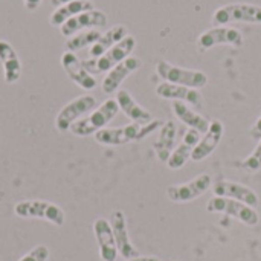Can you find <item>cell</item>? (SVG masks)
I'll use <instances>...</instances> for the list:
<instances>
[{
  "label": "cell",
  "instance_id": "15",
  "mask_svg": "<svg viewBox=\"0 0 261 261\" xmlns=\"http://www.w3.org/2000/svg\"><path fill=\"white\" fill-rule=\"evenodd\" d=\"M110 226L113 231V237L118 246V252L121 254V257H124L125 260H132L139 257L138 249L133 246L130 236H128V229H127V219L125 214L119 210L113 211L110 216Z\"/></svg>",
  "mask_w": 261,
  "mask_h": 261
},
{
  "label": "cell",
  "instance_id": "3",
  "mask_svg": "<svg viewBox=\"0 0 261 261\" xmlns=\"http://www.w3.org/2000/svg\"><path fill=\"white\" fill-rule=\"evenodd\" d=\"M14 214L20 219L46 220L54 226H63L66 222L64 211L57 203L47 200H21L15 203Z\"/></svg>",
  "mask_w": 261,
  "mask_h": 261
},
{
  "label": "cell",
  "instance_id": "23",
  "mask_svg": "<svg viewBox=\"0 0 261 261\" xmlns=\"http://www.w3.org/2000/svg\"><path fill=\"white\" fill-rule=\"evenodd\" d=\"M90 9H95V5L92 0H75V2L61 5L50 14L49 24L54 28H61L69 18H72L81 12L90 11Z\"/></svg>",
  "mask_w": 261,
  "mask_h": 261
},
{
  "label": "cell",
  "instance_id": "10",
  "mask_svg": "<svg viewBox=\"0 0 261 261\" xmlns=\"http://www.w3.org/2000/svg\"><path fill=\"white\" fill-rule=\"evenodd\" d=\"M219 44L240 47L243 44V34L231 26H214L211 29H206L197 38V46L200 50H208Z\"/></svg>",
  "mask_w": 261,
  "mask_h": 261
},
{
  "label": "cell",
  "instance_id": "9",
  "mask_svg": "<svg viewBox=\"0 0 261 261\" xmlns=\"http://www.w3.org/2000/svg\"><path fill=\"white\" fill-rule=\"evenodd\" d=\"M213 185V179L210 174H199L190 182L179 184V185H170L167 188V197L174 203H187L191 202L202 194H205Z\"/></svg>",
  "mask_w": 261,
  "mask_h": 261
},
{
  "label": "cell",
  "instance_id": "24",
  "mask_svg": "<svg viewBox=\"0 0 261 261\" xmlns=\"http://www.w3.org/2000/svg\"><path fill=\"white\" fill-rule=\"evenodd\" d=\"M171 109H173V113L176 115V118L180 122H184L185 125H188L193 130H197L199 133H206V130H208L211 122L205 116H202L200 113H197L191 107H188L187 102L173 101L171 102Z\"/></svg>",
  "mask_w": 261,
  "mask_h": 261
},
{
  "label": "cell",
  "instance_id": "22",
  "mask_svg": "<svg viewBox=\"0 0 261 261\" xmlns=\"http://www.w3.org/2000/svg\"><path fill=\"white\" fill-rule=\"evenodd\" d=\"M176 136H177L176 122H173V121L164 122V125L161 127V133H159L158 139L153 142V150H154V153L161 162L167 164L170 156L173 154L174 145H176Z\"/></svg>",
  "mask_w": 261,
  "mask_h": 261
},
{
  "label": "cell",
  "instance_id": "33",
  "mask_svg": "<svg viewBox=\"0 0 261 261\" xmlns=\"http://www.w3.org/2000/svg\"><path fill=\"white\" fill-rule=\"evenodd\" d=\"M176 261H179V260H176Z\"/></svg>",
  "mask_w": 261,
  "mask_h": 261
},
{
  "label": "cell",
  "instance_id": "17",
  "mask_svg": "<svg viewBox=\"0 0 261 261\" xmlns=\"http://www.w3.org/2000/svg\"><path fill=\"white\" fill-rule=\"evenodd\" d=\"M223 135H225V125H223V122L219 121V119L211 121V124H210L206 133L203 135V138H202V139L199 141V144L196 145V148H194V151H193V154H191V161H194V162H202V161H205L208 156H211V154L216 151V148L219 147V144H220Z\"/></svg>",
  "mask_w": 261,
  "mask_h": 261
},
{
  "label": "cell",
  "instance_id": "7",
  "mask_svg": "<svg viewBox=\"0 0 261 261\" xmlns=\"http://www.w3.org/2000/svg\"><path fill=\"white\" fill-rule=\"evenodd\" d=\"M206 211L208 213H220V214H226L229 217H234L237 220H240L242 223H245L246 226H257L258 222H260V216L258 213L239 202V200H234V199H228V197H213L208 200L206 203Z\"/></svg>",
  "mask_w": 261,
  "mask_h": 261
},
{
  "label": "cell",
  "instance_id": "32",
  "mask_svg": "<svg viewBox=\"0 0 261 261\" xmlns=\"http://www.w3.org/2000/svg\"><path fill=\"white\" fill-rule=\"evenodd\" d=\"M70 2H75V0H50V3L54 5V6H61V5H66V3H70Z\"/></svg>",
  "mask_w": 261,
  "mask_h": 261
},
{
  "label": "cell",
  "instance_id": "25",
  "mask_svg": "<svg viewBox=\"0 0 261 261\" xmlns=\"http://www.w3.org/2000/svg\"><path fill=\"white\" fill-rule=\"evenodd\" d=\"M127 35H128V31H127V28H125L124 24H116V26L110 28L107 32H104V34L98 38V41H96L93 46H90L89 55H90L92 58L101 57L102 54H106L109 49H112L115 44H118V43H119L122 38H125Z\"/></svg>",
  "mask_w": 261,
  "mask_h": 261
},
{
  "label": "cell",
  "instance_id": "30",
  "mask_svg": "<svg viewBox=\"0 0 261 261\" xmlns=\"http://www.w3.org/2000/svg\"><path fill=\"white\" fill-rule=\"evenodd\" d=\"M23 3L28 11H35L41 5V0H23Z\"/></svg>",
  "mask_w": 261,
  "mask_h": 261
},
{
  "label": "cell",
  "instance_id": "8",
  "mask_svg": "<svg viewBox=\"0 0 261 261\" xmlns=\"http://www.w3.org/2000/svg\"><path fill=\"white\" fill-rule=\"evenodd\" d=\"M96 109V98L92 95H81L67 102L55 118V128L58 132H67L72 124L80 121L87 113Z\"/></svg>",
  "mask_w": 261,
  "mask_h": 261
},
{
  "label": "cell",
  "instance_id": "28",
  "mask_svg": "<svg viewBox=\"0 0 261 261\" xmlns=\"http://www.w3.org/2000/svg\"><path fill=\"white\" fill-rule=\"evenodd\" d=\"M50 255V251L44 245H38L34 249H31L26 255H23L18 261H47Z\"/></svg>",
  "mask_w": 261,
  "mask_h": 261
},
{
  "label": "cell",
  "instance_id": "18",
  "mask_svg": "<svg viewBox=\"0 0 261 261\" xmlns=\"http://www.w3.org/2000/svg\"><path fill=\"white\" fill-rule=\"evenodd\" d=\"M93 234L99 249V258L102 261H115L118 258V246L113 237L110 222L106 219H96L93 222Z\"/></svg>",
  "mask_w": 261,
  "mask_h": 261
},
{
  "label": "cell",
  "instance_id": "13",
  "mask_svg": "<svg viewBox=\"0 0 261 261\" xmlns=\"http://www.w3.org/2000/svg\"><path fill=\"white\" fill-rule=\"evenodd\" d=\"M213 193L219 197H228V199H234L239 200L251 208H257L260 200L257 193L239 182H232V180H219L213 185Z\"/></svg>",
  "mask_w": 261,
  "mask_h": 261
},
{
  "label": "cell",
  "instance_id": "6",
  "mask_svg": "<svg viewBox=\"0 0 261 261\" xmlns=\"http://www.w3.org/2000/svg\"><path fill=\"white\" fill-rule=\"evenodd\" d=\"M261 23V6L254 3H229L220 6L213 14V23L225 26L229 23Z\"/></svg>",
  "mask_w": 261,
  "mask_h": 261
},
{
  "label": "cell",
  "instance_id": "11",
  "mask_svg": "<svg viewBox=\"0 0 261 261\" xmlns=\"http://www.w3.org/2000/svg\"><path fill=\"white\" fill-rule=\"evenodd\" d=\"M107 24V15L106 12L99 9H90L86 12H81L72 18H69L61 28L60 32L63 37L70 38L72 35L86 31V29H99Z\"/></svg>",
  "mask_w": 261,
  "mask_h": 261
},
{
  "label": "cell",
  "instance_id": "21",
  "mask_svg": "<svg viewBox=\"0 0 261 261\" xmlns=\"http://www.w3.org/2000/svg\"><path fill=\"white\" fill-rule=\"evenodd\" d=\"M199 141H200V133L197 130L190 128L185 133V136H184L182 142L179 144V147H176L173 154L170 156V159L167 162L168 168H171V170L182 168L188 162V159H191V154H193L196 145L199 144Z\"/></svg>",
  "mask_w": 261,
  "mask_h": 261
},
{
  "label": "cell",
  "instance_id": "20",
  "mask_svg": "<svg viewBox=\"0 0 261 261\" xmlns=\"http://www.w3.org/2000/svg\"><path fill=\"white\" fill-rule=\"evenodd\" d=\"M0 63L3 66V76L6 84H14L21 76V61L14 46L6 40H0Z\"/></svg>",
  "mask_w": 261,
  "mask_h": 261
},
{
  "label": "cell",
  "instance_id": "2",
  "mask_svg": "<svg viewBox=\"0 0 261 261\" xmlns=\"http://www.w3.org/2000/svg\"><path fill=\"white\" fill-rule=\"evenodd\" d=\"M118 113H119V106H118L116 99H107L98 109H95L92 113H89L87 116H84L80 121H76L75 124H72L69 132L80 138L96 135L99 130L106 128V125Z\"/></svg>",
  "mask_w": 261,
  "mask_h": 261
},
{
  "label": "cell",
  "instance_id": "1",
  "mask_svg": "<svg viewBox=\"0 0 261 261\" xmlns=\"http://www.w3.org/2000/svg\"><path fill=\"white\" fill-rule=\"evenodd\" d=\"M164 125L162 121L153 119L148 124H128L116 128H102L95 135V141L101 145H125L135 141H142Z\"/></svg>",
  "mask_w": 261,
  "mask_h": 261
},
{
  "label": "cell",
  "instance_id": "12",
  "mask_svg": "<svg viewBox=\"0 0 261 261\" xmlns=\"http://www.w3.org/2000/svg\"><path fill=\"white\" fill-rule=\"evenodd\" d=\"M141 66H142L141 58L133 57V55H130L128 58H125V60L121 61L119 64H116V66H115L113 69H110V70L107 72V75L104 76L102 84H101L102 92H104L106 95H112V93L118 92L119 87H121V84L124 83V80L128 78V76H130L133 72H136L138 69H141Z\"/></svg>",
  "mask_w": 261,
  "mask_h": 261
},
{
  "label": "cell",
  "instance_id": "19",
  "mask_svg": "<svg viewBox=\"0 0 261 261\" xmlns=\"http://www.w3.org/2000/svg\"><path fill=\"white\" fill-rule=\"evenodd\" d=\"M116 102L119 106V110L130 121H133L136 124H148L153 121V115L147 109H144L141 104H138L128 90H125V89L118 90L116 92Z\"/></svg>",
  "mask_w": 261,
  "mask_h": 261
},
{
  "label": "cell",
  "instance_id": "16",
  "mask_svg": "<svg viewBox=\"0 0 261 261\" xmlns=\"http://www.w3.org/2000/svg\"><path fill=\"white\" fill-rule=\"evenodd\" d=\"M156 95L164 98V99H171V101H182L194 109H202L203 106V96L197 89H191L187 86H179L173 83H161L156 87Z\"/></svg>",
  "mask_w": 261,
  "mask_h": 261
},
{
  "label": "cell",
  "instance_id": "5",
  "mask_svg": "<svg viewBox=\"0 0 261 261\" xmlns=\"http://www.w3.org/2000/svg\"><path fill=\"white\" fill-rule=\"evenodd\" d=\"M156 73L165 83L187 86L191 89H202L208 84V75L205 72L193 70V69H184V67L174 66L165 60H161L156 63Z\"/></svg>",
  "mask_w": 261,
  "mask_h": 261
},
{
  "label": "cell",
  "instance_id": "26",
  "mask_svg": "<svg viewBox=\"0 0 261 261\" xmlns=\"http://www.w3.org/2000/svg\"><path fill=\"white\" fill-rule=\"evenodd\" d=\"M101 35H102V32L99 29H86V31H81L75 35H72L70 38H67V41L64 43V47L67 52H76L87 46H93Z\"/></svg>",
  "mask_w": 261,
  "mask_h": 261
},
{
  "label": "cell",
  "instance_id": "31",
  "mask_svg": "<svg viewBox=\"0 0 261 261\" xmlns=\"http://www.w3.org/2000/svg\"><path fill=\"white\" fill-rule=\"evenodd\" d=\"M127 261H161L158 257H136V258H132V260Z\"/></svg>",
  "mask_w": 261,
  "mask_h": 261
},
{
  "label": "cell",
  "instance_id": "27",
  "mask_svg": "<svg viewBox=\"0 0 261 261\" xmlns=\"http://www.w3.org/2000/svg\"><path fill=\"white\" fill-rule=\"evenodd\" d=\"M240 167L246 171V173H257L261 170V139L258 141L255 150L252 151V154H249L246 159H243L240 162Z\"/></svg>",
  "mask_w": 261,
  "mask_h": 261
},
{
  "label": "cell",
  "instance_id": "14",
  "mask_svg": "<svg viewBox=\"0 0 261 261\" xmlns=\"http://www.w3.org/2000/svg\"><path fill=\"white\" fill-rule=\"evenodd\" d=\"M61 66L67 76L81 89L93 90L96 87V78L84 67L83 61L75 55V52H64L61 55Z\"/></svg>",
  "mask_w": 261,
  "mask_h": 261
},
{
  "label": "cell",
  "instance_id": "4",
  "mask_svg": "<svg viewBox=\"0 0 261 261\" xmlns=\"http://www.w3.org/2000/svg\"><path fill=\"white\" fill-rule=\"evenodd\" d=\"M135 47H136V38L133 35H127L125 38H122L118 44H115L112 49H109L101 57L86 60V61H83V64L92 75L104 73V72H109L110 69H113L116 64H119L125 58H128Z\"/></svg>",
  "mask_w": 261,
  "mask_h": 261
},
{
  "label": "cell",
  "instance_id": "29",
  "mask_svg": "<svg viewBox=\"0 0 261 261\" xmlns=\"http://www.w3.org/2000/svg\"><path fill=\"white\" fill-rule=\"evenodd\" d=\"M251 136H252L254 139H257V141H260L261 139V113L260 116H258V119L255 121V124H254L252 128H251Z\"/></svg>",
  "mask_w": 261,
  "mask_h": 261
}]
</instances>
